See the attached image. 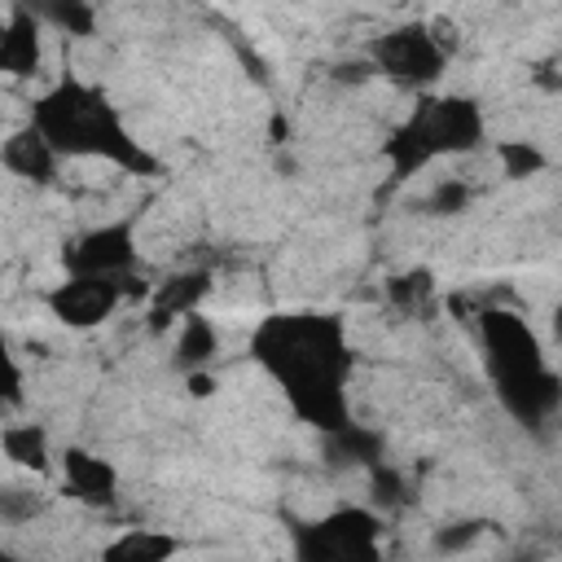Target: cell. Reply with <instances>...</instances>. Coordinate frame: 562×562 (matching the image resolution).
Returning a JSON list of instances; mask_svg holds the SVG:
<instances>
[{
  "label": "cell",
  "mask_w": 562,
  "mask_h": 562,
  "mask_svg": "<svg viewBox=\"0 0 562 562\" xmlns=\"http://www.w3.org/2000/svg\"><path fill=\"white\" fill-rule=\"evenodd\" d=\"M255 360L281 382L290 408L312 422L325 435H338L351 426L347 417V373H351V351L342 338L338 316H268L255 329Z\"/></svg>",
  "instance_id": "cell-1"
},
{
  "label": "cell",
  "mask_w": 562,
  "mask_h": 562,
  "mask_svg": "<svg viewBox=\"0 0 562 562\" xmlns=\"http://www.w3.org/2000/svg\"><path fill=\"white\" fill-rule=\"evenodd\" d=\"M31 127L61 154L70 158H105V162H119L127 171H154L158 162L140 149V140L127 136L123 119L110 110V101L88 88V83H57L53 92H44L35 101V119Z\"/></svg>",
  "instance_id": "cell-2"
},
{
  "label": "cell",
  "mask_w": 562,
  "mask_h": 562,
  "mask_svg": "<svg viewBox=\"0 0 562 562\" xmlns=\"http://www.w3.org/2000/svg\"><path fill=\"white\" fill-rule=\"evenodd\" d=\"M479 329H483V347H487V369L496 378V395L505 400V408L522 422H540L558 400V378L549 373L536 334L527 329L522 316L487 307L479 312Z\"/></svg>",
  "instance_id": "cell-3"
},
{
  "label": "cell",
  "mask_w": 562,
  "mask_h": 562,
  "mask_svg": "<svg viewBox=\"0 0 562 562\" xmlns=\"http://www.w3.org/2000/svg\"><path fill=\"white\" fill-rule=\"evenodd\" d=\"M483 140V114L465 97H430L422 101L386 140V158L395 180H408L417 167L435 162L439 154H465Z\"/></svg>",
  "instance_id": "cell-4"
},
{
  "label": "cell",
  "mask_w": 562,
  "mask_h": 562,
  "mask_svg": "<svg viewBox=\"0 0 562 562\" xmlns=\"http://www.w3.org/2000/svg\"><path fill=\"white\" fill-rule=\"evenodd\" d=\"M299 562H382V518L373 509H334L294 531Z\"/></svg>",
  "instance_id": "cell-5"
},
{
  "label": "cell",
  "mask_w": 562,
  "mask_h": 562,
  "mask_svg": "<svg viewBox=\"0 0 562 562\" xmlns=\"http://www.w3.org/2000/svg\"><path fill=\"white\" fill-rule=\"evenodd\" d=\"M373 70H386L400 83H430L443 75L448 48L430 35V26H395L378 40H369Z\"/></svg>",
  "instance_id": "cell-6"
},
{
  "label": "cell",
  "mask_w": 562,
  "mask_h": 562,
  "mask_svg": "<svg viewBox=\"0 0 562 562\" xmlns=\"http://www.w3.org/2000/svg\"><path fill=\"white\" fill-rule=\"evenodd\" d=\"M132 263H136L132 224H105V228L83 233L75 246H66L70 277H114V281H123Z\"/></svg>",
  "instance_id": "cell-7"
},
{
  "label": "cell",
  "mask_w": 562,
  "mask_h": 562,
  "mask_svg": "<svg viewBox=\"0 0 562 562\" xmlns=\"http://www.w3.org/2000/svg\"><path fill=\"white\" fill-rule=\"evenodd\" d=\"M123 299V281L114 277H66L48 290V312L75 329H88L97 321H105Z\"/></svg>",
  "instance_id": "cell-8"
},
{
  "label": "cell",
  "mask_w": 562,
  "mask_h": 562,
  "mask_svg": "<svg viewBox=\"0 0 562 562\" xmlns=\"http://www.w3.org/2000/svg\"><path fill=\"white\" fill-rule=\"evenodd\" d=\"M40 66V13L13 4L0 26V70L4 75H35Z\"/></svg>",
  "instance_id": "cell-9"
},
{
  "label": "cell",
  "mask_w": 562,
  "mask_h": 562,
  "mask_svg": "<svg viewBox=\"0 0 562 562\" xmlns=\"http://www.w3.org/2000/svg\"><path fill=\"white\" fill-rule=\"evenodd\" d=\"M61 474H66L70 496L92 501V505L114 501L119 474H114V465H110L105 457H92V452H83V448H66V457H61Z\"/></svg>",
  "instance_id": "cell-10"
},
{
  "label": "cell",
  "mask_w": 562,
  "mask_h": 562,
  "mask_svg": "<svg viewBox=\"0 0 562 562\" xmlns=\"http://www.w3.org/2000/svg\"><path fill=\"white\" fill-rule=\"evenodd\" d=\"M206 290H211V277H206V272H180V277H167V281L154 290V299H149V321L162 329V325L176 321V316H180V321L193 316Z\"/></svg>",
  "instance_id": "cell-11"
},
{
  "label": "cell",
  "mask_w": 562,
  "mask_h": 562,
  "mask_svg": "<svg viewBox=\"0 0 562 562\" xmlns=\"http://www.w3.org/2000/svg\"><path fill=\"white\" fill-rule=\"evenodd\" d=\"M0 158H4V167L13 171V176H26V180H53V171H57V149L35 132V127H26V132H13L9 140H4V149H0Z\"/></svg>",
  "instance_id": "cell-12"
},
{
  "label": "cell",
  "mask_w": 562,
  "mask_h": 562,
  "mask_svg": "<svg viewBox=\"0 0 562 562\" xmlns=\"http://www.w3.org/2000/svg\"><path fill=\"white\" fill-rule=\"evenodd\" d=\"M215 356H220V329H215L202 312L184 316V321H180V338H176V364H180L184 373H198V369H206Z\"/></svg>",
  "instance_id": "cell-13"
},
{
  "label": "cell",
  "mask_w": 562,
  "mask_h": 562,
  "mask_svg": "<svg viewBox=\"0 0 562 562\" xmlns=\"http://www.w3.org/2000/svg\"><path fill=\"white\" fill-rule=\"evenodd\" d=\"M176 553V540L162 536V531H149V527H132L123 531L119 540L105 544L101 562H167Z\"/></svg>",
  "instance_id": "cell-14"
},
{
  "label": "cell",
  "mask_w": 562,
  "mask_h": 562,
  "mask_svg": "<svg viewBox=\"0 0 562 562\" xmlns=\"http://www.w3.org/2000/svg\"><path fill=\"white\" fill-rule=\"evenodd\" d=\"M0 448H4V457H9L13 465H22V470H31V474H44V470H48V435H44V426H35V422L4 426Z\"/></svg>",
  "instance_id": "cell-15"
},
{
  "label": "cell",
  "mask_w": 562,
  "mask_h": 562,
  "mask_svg": "<svg viewBox=\"0 0 562 562\" xmlns=\"http://www.w3.org/2000/svg\"><path fill=\"white\" fill-rule=\"evenodd\" d=\"M35 13H40L44 22H53L57 31H66V35H92V31H97V9L83 4V0H48V4H40Z\"/></svg>",
  "instance_id": "cell-16"
},
{
  "label": "cell",
  "mask_w": 562,
  "mask_h": 562,
  "mask_svg": "<svg viewBox=\"0 0 562 562\" xmlns=\"http://www.w3.org/2000/svg\"><path fill=\"white\" fill-rule=\"evenodd\" d=\"M496 158H501V171L509 180H527V176H540L544 171V154L531 140H501L496 145Z\"/></svg>",
  "instance_id": "cell-17"
},
{
  "label": "cell",
  "mask_w": 562,
  "mask_h": 562,
  "mask_svg": "<svg viewBox=\"0 0 562 562\" xmlns=\"http://www.w3.org/2000/svg\"><path fill=\"white\" fill-rule=\"evenodd\" d=\"M483 531H487V522H479V518L443 522V527H435V549H439V553H461V549H470Z\"/></svg>",
  "instance_id": "cell-18"
},
{
  "label": "cell",
  "mask_w": 562,
  "mask_h": 562,
  "mask_svg": "<svg viewBox=\"0 0 562 562\" xmlns=\"http://www.w3.org/2000/svg\"><path fill=\"white\" fill-rule=\"evenodd\" d=\"M465 202H470V189H465V180H457V176L439 180V184L426 193V211H430V215H457V211H465Z\"/></svg>",
  "instance_id": "cell-19"
},
{
  "label": "cell",
  "mask_w": 562,
  "mask_h": 562,
  "mask_svg": "<svg viewBox=\"0 0 562 562\" xmlns=\"http://www.w3.org/2000/svg\"><path fill=\"white\" fill-rule=\"evenodd\" d=\"M386 294H391V303H400V307H417V303L430 294V272H426V268L404 272V277H395V281L386 285Z\"/></svg>",
  "instance_id": "cell-20"
},
{
  "label": "cell",
  "mask_w": 562,
  "mask_h": 562,
  "mask_svg": "<svg viewBox=\"0 0 562 562\" xmlns=\"http://www.w3.org/2000/svg\"><path fill=\"white\" fill-rule=\"evenodd\" d=\"M373 487H378V501H404V487H400V474L395 470H382V465H373Z\"/></svg>",
  "instance_id": "cell-21"
},
{
  "label": "cell",
  "mask_w": 562,
  "mask_h": 562,
  "mask_svg": "<svg viewBox=\"0 0 562 562\" xmlns=\"http://www.w3.org/2000/svg\"><path fill=\"white\" fill-rule=\"evenodd\" d=\"M184 386H189V395L193 400H206V395H215V373L211 369H198V373H184Z\"/></svg>",
  "instance_id": "cell-22"
},
{
  "label": "cell",
  "mask_w": 562,
  "mask_h": 562,
  "mask_svg": "<svg viewBox=\"0 0 562 562\" xmlns=\"http://www.w3.org/2000/svg\"><path fill=\"white\" fill-rule=\"evenodd\" d=\"M4 400H9V404L22 400V369H18V360H9V386H4Z\"/></svg>",
  "instance_id": "cell-23"
},
{
  "label": "cell",
  "mask_w": 562,
  "mask_h": 562,
  "mask_svg": "<svg viewBox=\"0 0 562 562\" xmlns=\"http://www.w3.org/2000/svg\"><path fill=\"white\" fill-rule=\"evenodd\" d=\"M268 132H272V140H285V136H290V123H285V119L277 114V119L268 123Z\"/></svg>",
  "instance_id": "cell-24"
},
{
  "label": "cell",
  "mask_w": 562,
  "mask_h": 562,
  "mask_svg": "<svg viewBox=\"0 0 562 562\" xmlns=\"http://www.w3.org/2000/svg\"><path fill=\"white\" fill-rule=\"evenodd\" d=\"M553 338H558V342H562V303H558V307H553Z\"/></svg>",
  "instance_id": "cell-25"
},
{
  "label": "cell",
  "mask_w": 562,
  "mask_h": 562,
  "mask_svg": "<svg viewBox=\"0 0 562 562\" xmlns=\"http://www.w3.org/2000/svg\"><path fill=\"white\" fill-rule=\"evenodd\" d=\"M0 562H22V558H13V553H9V558H0Z\"/></svg>",
  "instance_id": "cell-26"
}]
</instances>
